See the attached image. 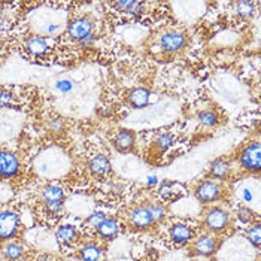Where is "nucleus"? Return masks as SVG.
<instances>
[{
	"instance_id": "1",
	"label": "nucleus",
	"mask_w": 261,
	"mask_h": 261,
	"mask_svg": "<svg viewBox=\"0 0 261 261\" xmlns=\"http://www.w3.org/2000/svg\"><path fill=\"white\" fill-rule=\"evenodd\" d=\"M203 225L207 230V233L212 234H221L227 231L231 225V215L227 209L221 206H211L206 209L203 217Z\"/></svg>"
},
{
	"instance_id": "2",
	"label": "nucleus",
	"mask_w": 261,
	"mask_h": 261,
	"mask_svg": "<svg viewBox=\"0 0 261 261\" xmlns=\"http://www.w3.org/2000/svg\"><path fill=\"white\" fill-rule=\"evenodd\" d=\"M194 196L203 204H212L225 197V187L220 181L204 179L194 187Z\"/></svg>"
},
{
	"instance_id": "3",
	"label": "nucleus",
	"mask_w": 261,
	"mask_h": 261,
	"mask_svg": "<svg viewBox=\"0 0 261 261\" xmlns=\"http://www.w3.org/2000/svg\"><path fill=\"white\" fill-rule=\"evenodd\" d=\"M221 238L218 234H212V233H204L200 234L199 238H194L191 241L190 246V255L193 257H204L209 258L212 255L217 254V251L221 246Z\"/></svg>"
},
{
	"instance_id": "4",
	"label": "nucleus",
	"mask_w": 261,
	"mask_h": 261,
	"mask_svg": "<svg viewBox=\"0 0 261 261\" xmlns=\"http://www.w3.org/2000/svg\"><path fill=\"white\" fill-rule=\"evenodd\" d=\"M93 32H94V22L88 17L73 18L67 24V35L72 38V40L80 42L81 45H87L94 40Z\"/></svg>"
},
{
	"instance_id": "5",
	"label": "nucleus",
	"mask_w": 261,
	"mask_h": 261,
	"mask_svg": "<svg viewBox=\"0 0 261 261\" xmlns=\"http://www.w3.org/2000/svg\"><path fill=\"white\" fill-rule=\"evenodd\" d=\"M239 163L243 170L249 173H258L261 170V148L260 142L254 141L248 143L241 151Z\"/></svg>"
},
{
	"instance_id": "6",
	"label": "nucleus",
	"mask_w": 261,
	"mask_h": 261,
	"mask_svg": "<svg viewBox=\"0 0 261 261\" xmlns=\"http://www.w3.org/2000/svg\"><path fill=\"white\" fill-rule=\"evenodd\" d=\"M42 199L46 212L51 215H61L64 207V191L59 185H46L42 190Z\"/></svg>"
},
{
	"instance_id": "7",
	"label": "nucleus",
	"mask_w": 261,
	"mask_h": 261,
	"mask_svg": "<svg viewBox=\"0 0 261 261\" xmlns=\"http://www.w3.org/2000/svg\"><path fill=\"white\" fill-rule=\"evenodd\" d=\"M21 227L20 215L14 211L0 212V241H14Z\"/></svg>"
},
{
	"instance_id": "8",
	"label": "nucleus",
	"mask_w": 261,
	"mask_h": 261,
	"mask_svg": "<svg viewBox=\"0 0 261 261\" xmlns=\"http://www.w3.org/2000/svg\"><path fill=\"white\" fill-rule=\"evenodd\" d=\"M187 46V36L181 32H166L161 35L160 48L167 54H176Z\"/></svg>"
},
{
	"instance_id": "9",
	"label": "nucleus",
	"mask_w": 261,
	"mask_h": 261,
	"mask_svg": "<svg viewBox=\"0 0 261 261\" xmlns=\"http://www.w3.org/2000/svg\"><path fill=\"white\" fill-rule=\"evenodd\" d=\"M128 220H130V224L138 230H148L155 225L148 204H139L133 207L132 212L128 214Z\"/></svg>"
},
{
	"instance_id": "10",
	"label": "nucleus",
	"mask_w": 261,
	"mask_h": 261,
	"mask_svg": "<svg viewBox=\"0 0 261 261\" xmlns=\"http://www.w3.org/2000/svg\"><path fill=\"white\" fill-rule=\"evenodd\" d=\"M20 172V160L11 151H0V178L11 179Z\"/></svg>"
},
{
	"instance_id": "11",
	"label": "nucleus",
	"mask_w": 261,
	"mask_h": 261,
	"mask_svg": "<svg viewBox=\"0 0 261 261\" xmlns=\"http://www.w3.org/2000/svg\"><path fill=\"white\" fill-rule=\"evenodd\" d=\"M169 236L172 242L178 246H185L188 245L190 242L194 239V230L188 225V224H184V222H176V224H172L170 228H169Z\"/></svg>"
},
{
	"instance_id": "12",
	"label": "nucleus",
	"mask_w": 261,
	"mask_h": 261,
	"mask_svg": "<svg viewBox=\"0 0 261 261\" xmlns=\"http://www.w3.org/2000/svg\"><path fill=\"white\" fill-rule=\"evenodd\" d=\"M114 146L120 152H132L136 146V133L132 130H120L114 138Z\"/></svg>"
},
{
	"instance_id": "13",
	"label": "nucleus",
	"mask_w": 261,
	"mask_h": 261,
	"mask_svg": "<svg viewBox=\"0 0 261 261\" xmlns=\"http://www.w3.org/2000/svg\"><path fill=\"white\" fill-rule=\"evenodd\" d=\"M231 176V164L228 160L224 159H217L211 163L209 166V178L215 181H227Z\"/></svg>"
},
{
	"instance_id": "14",
	"label": "nucleus",
	"mask_w": 261,
	"mask_h": 261,
	"mask_svg": "<svg viewBox=\"0 0 261 261\" xmlns=\"http://www.w3.org/2000/svg\"><path fill=\"white\" fill-rule=\"evenodd\" d=\"M96 233L101 241H112L120 233V221L114 217H106V220L99 225Z\"/></svg>"
},
{
	"instance_id": "15",
	"label": "nucleus",
	"mask_w": 261,
	"mask_h": 261,
	"mask_svg": "<svg viewBox=\"0 0 261 261\" xmlns=\"http://www.w3.org/2000/svg\"><path fill=\"white\" fill-rule=\"evenodd\" d=\"M88 167H90V172L94 175V176H106L108 173H111V160L103 155L99 154L96 157H93L90 163H88Z\"/></svg>"
},
{
	"instance_id": "16",
	"label": "nucleus",
	"mask_w": 261,
	"mask_h": 261,
	"mask_svg": "<svg viewBox=\"0 0 261 261\" xmlns=\"http://www.w3.org/2000/svg\"><path fill=\"white\" fill-rule=\"evenodd\" d=\"M151 100V93L149 90L143 88V87H138L133 88L128 94V103L135 108V109H142L146 108Z\"/></svg>"
},
{
	"instance_id": "17",
	"label": "nucleus",
	"mask_w": 261,
	"mask_h": 261,
	"mask_svg": "<svg viewBox=\"0 0 261 261\" xmlns=\"http://www.w3.org/2000/svg\"><path fill=\"white\" fill-rule=\"evenodd\" d=\"M103 249L99 243L88 242L80 248V258L82 261H101Z\"/></svg>"
},
{
	"instance_id": "18",
	"label": "nucleus",
	"mask_w": 261,
	"mask_h": 261,
	"mask_svg": "<svg viewBox=\"0 0 261 261\" xmlns=\"http://www.w3.org/2000/svg\"><path fill=\"white\" fill-rule=\"evenodd\" d=\"M2 255L5 260L17 261L24 255V246L15 241H8L2 245Z\"/></svg>"
},
{
	"instance_id": "19",
	"label": "nucleus",
	"mask_w": 261,
	"mask_h": 261,
	"mask_svg": "<svg viewBox=\"0 0 261 261\" xmlns=\"http://www.w3.org/2000/svg\"><path fill=\"white\" fill-rule=\"evenodd\" d=\"M56 236H57V239H59V242H61V243L70 245V243H75V242L78 241L80 233H78V230H76L75 225H72V224H63V225H60V227L57 228Z\"/></svg>"
},
{
	"instance_id": "20",
	"label": "nucleus",
	"mask_w": 261,
	"mask_h": 261,
	"mask_svg": "<svg viewBox=\"0 0 261 261\" xmlns=\"http://www.w3.org/2000/svg\"><path fill=\"white\" fill-rule=\"evenodd\" d=\"M25 49L33 56V57H42L48 51V43L46 40L40 36H32L25 40Z\"/></svg>"
},
{
	"instance_id": "21",
	"label": "nucleus",
	"mask_w": 261,
	"mask_h": 261,
	"mask_svg": "<svg viewBox=\"0 0 261 261\" xmlns=\"http://www.w3.org/2000/svg\"><path fill=\"white\" fill-rule=\"evenodd\" d=\"M114 6L118 11L128 14V15H136V14L142 12L145 8V5L142 2H117V3H114Z\"/></svg>"
},
{
	"instance_id": "22",
	"label": "nucleus",
	"mask_w": 261,
	"mask_h": 261,
	"mask_svg": "<svg viewBox=\"0 0 261 261\" xmlns=\"http://www.w3.org/2000/svg\"><path fill=\"white\" fill-rule=\"evenodd\" d=\"M236 217H238V220H239L242 224H245V225L254 224V222H255V218H257L255 212H254L251 207H248V206H239L238 211H236Z\"/></svg>"
},
{
	"instance_id": "23",
	"label": "nucleus",
	"mask_w": 261,
	"mask_h": 261,
	"mask_svg": "<svg viewBox=\"0 0 261 261\" xmlns=\"http://www.w3.org/2000/svg\"><path fill=\"white\" fill-rule=\"evenodd\" d=\"M246 238L251 242V245L255 246V249H260L261 245V225L260 222H254L251 224V227L246 231Z\"/></svg>"
},
{
	"instance_id": "24",
	"label": "nucleus",
	"mask_w": 261,
	"mask_h": 261,
	"mask_svg": "<svg viewBox=\"0 0 261 261\" xmlns=\"http://www.w3.org/2000/svg\"><path fill=\"white\" fill-rule=\"evenodd\" d=\"M199 121L203 127H214L218 124V114L214 109H206L199 114Z\"/></svg>"
},
{
	"instance_id": "25",
	"label": "nucleus",
	"mask_w": 261,
	"mask_h": 261,
	"mask_svg": "<svg viewBox=\"0 0 261 261\" xmlns=\"http://www.w3.org/2000/svg\"><path fill=\"white\" fill-rule=\"evenodd\" d=\"M148 207H149V212L152 215V220L155 222V225L164 221V218H166V209H164V206L161 203H148Z\"/></svg>"
},
{
	"instance_id": "26",
	"label": "nucleus",
	"mask_w": 261,
	"mask_h": 261,
	"mask_svg": "<svg viewBox=\"0 0 261 261\" xmlns=\"http://www.w3.org/2000/svg\"><path fill=\"white\" fill-rule=\"evenodd\" d=\"M105 220H106V214H103V212H93V214L85 220V227H88V228H91V230H97L99 225H100Z\"/></svg>"
},
{
	"instance_id": "27",
	"label": "nucleus",
	"mask_w": 261,
	"mask_h": 261,
	"mask_svg": "<svg viewBox=\"0 0 261 261\" xmlns=\"http://www.w3.org/2000/svg\"><path fill=\"white\" fill-rule=\"evenodd\" d=\"M254 8H255V3H251V2H239V3H236L238 14L242 15V17H251L254 14Z\"/></svg>"
},
{
	"instance_id": "28",
	"label": "nucleus",
	"mask_w": 261,
	"mask_h": 261,
	"mask_svg": "<svg viewBox=\"0 0 261 261\" xmlns=\"http://www.w3.org/2000/svg\"><path fill=\"white\" fill-rule=\"evenodd\" d=\"M172 143H173V136H172L170 133H163V135H160V136L157 138L155 146H157L160 151H166Z\"/></svg>"
},
{
	"instance_id": "29",
	"label": "nucleus",
	"mask_w": 261,
	"mask_h": 261,
	"mask_svg": "<svg viewBox=\"0 0 261 261\" xmlns=\"http://www.w3.org/2000/svg\"><path fill=\"white\" fill-rule=\"evenodd\" d=\"M35 261H57V258L51 254H42L39 257H36Z\"/></svg>"
},
{
	"instance_id": "30",
	"label": "nucleus",
	"mask_w": 261,
	"mask_h": 261,
	"mask_svg": "<svg viewBox=\"0 0 261 261\" xmlns=\"http://www.w3.org/2000/svg\"><path fill=\"white\" fill-rule=\"evenodd\" d=\"M70 87H72V85H70V82H69V81H63V82H60V84H59V88H60V90H63V91H67V90H70Z\"/></svg>"
},
{
	"instance_id": "31",
	"label": "nucleus",
	"mask_w": 261,
	"mask_h": 261,
	"mask_svg": "<svg viewBox=\"0 0 261 261\" xmlns=\"http://www.w3.org/2000/svg\"><path fill=\"white\" fill-rule=\"evenodd\" d=\"M146 182H148V185H157V182H159V179H157L155 176H148V179H146Z\"/></svg>"
},
{
	"instance_id": "32",
	"label": "nucleus",
	"mask_w": 261,
	"mask_h": 261,
	"mask_svg": "<svg viewBox=\"0 0 261 261\" xmlns=\"http://www.w3.org/2000/svg\"><path fill=\"white\" fill-rule=\"evenodd\" d=\"M207 261H217V260H215V258H209V260H207Z\"/></svg>"
}]
</instances>
